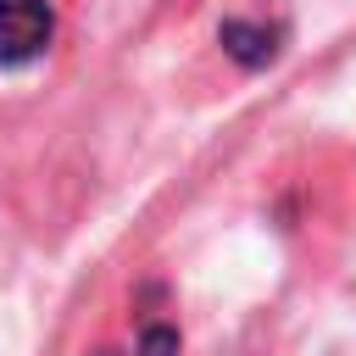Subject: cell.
I'll return each mask as SVG.
<instances>
[{
  "label": "cell",
  "instance_id": "1",
  "mask_svg": "<svg viewBox=\"0 0 356 356\" xmlns=\"http://www.w3.org/2000/svg\"><path fill=\"white\" fill-rule=\"evenodd\" d=\"M56 11L50 0H0V67H28L50 50Z\"/></svg>",
  "mask_w": 356,
  "mask_h": 356
},
{
  "label": "cell",
  "instance_id": "2",
  "mask_svg": "<svg viewBox=\"0 0 356 356\" xmlns=\"http://www.w3.org/2000/svg\"><path fill=\"white\" fill-rule=\"evenodd\" d=\"M217 44L239 61V67H267L273 56H278V44H284V28L278 22H245V17H228L222 28H217Z\"/></svg>",
  "mask_w": 356,
  "mask_h": 356
},
{
  "label": "cell",
  "instance_id": "3",
  "mask_svg": "<svg viewBox=\"0 0 356 356\" xmlns=\"http://www.w3.org/2000/svg\"><path fill=\"white\" fill-rule=\"evenodd\" d=\"M134 356H178V328H167V323H145Z\"/></svg>",
  "mask_w": 356,
  "mask_h": 356
}]
</instances>
